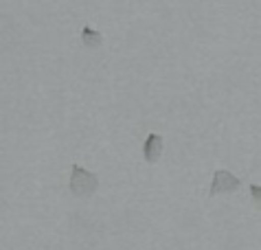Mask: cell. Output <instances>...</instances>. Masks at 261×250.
Returning <instances> with one entry per match:
<instances>
[{
	"label": "cell",
	"instance_id": "6da1fadb",
	"mask_svg": "<svg viewBox=\"0 0 261 250\" xmlns=\"http://www.w3.org/2000/svg\"><path fill=\"white\" fill-rule=\"evenodd\" d=\"M68 187L75 197H90V195H95V191L99 189V176L86 171V169L79 165H72Z\"/></svg>",
	"mask_w": 261,
	"mask_h": 250
},
{
	"label": "cell",
	"instance_id": "7a4b0ae2",
	"mask_svg": "<svg viewBox=\"0 0 261 250\" xmlns=\"http://www.w3.org/2000/svg\"><path fill=\"white\" fill-rule=\"evenodd\" d=\"M242 187V180L233 176L226 169H217L213 173V185H211V191H208V195L215 197V195H230L235 193V191Z\"/></svg>",
	"mask_w": 261,
	"mask_h": 250
},
{
	"label": "cell",
	"instance_id": "3957f363",
	"mask_svg": "<svg viewBox=\"0 0 261 250\" xmlns=\"http://www.w3.org/2000/svg\"><path fill=\"white\" fill-rule=\"evenodd\" d=\"M143 156H145V163H149V165L158 163L163 156V136H158L151 132L143 145Z\"/></svg>",
	"mask_w": 261,
	"mask_h": 250
},
{
	"label": "cell",
	"instance_id": "277c9868",
	"mask_svg": "<svg viewBox=\"0 0 261 250\" xmlns=\"http://www.w3.org/2000/svg\"><path fill=\"white\" fill-rule=\"evenodd\" d=\"M82 44H84L86 48L95 51V48H99L101 44H103V35H101V31H95L92 27L86 24V27L82 29Z\"/></svg>",
	"mask_w": 261,
	"mask_h": 250
},
{
	"label": "cell",
	"instance_id": "5b68a950",
	"mask_svg": "<svg viewBox=\"0 0 261 250\" xmlns=\"http://www.w3.org/2000/svg\"><path fill=\"white\" fill-rule=\"evenodd\" d=\"M250 197H252V204L261 211V187L259 185H250Z\"/></svg>",
	"mask_w": 261,
	"mask_h": 250
}]
</instances>
